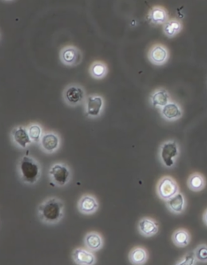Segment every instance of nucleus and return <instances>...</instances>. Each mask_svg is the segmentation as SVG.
I'll return each instance as SVG.
<instances>
[{
    "label": "nucleus",
    "instance_id": "nucleus-17",
    "mask_svg": "<svg viewBox=\"0 0 207 265\" xmlns=\"http://www.w3.org/2000/svg\"><path fill=\"white\" fill-rule=\"evenodd\" d=\"M138 228L141 235L150 237L158 233L159 225L152 219L143 218L138 222Z\"/></svg>",
    "mask_w": 207,
    "mask_h": 265
},
{
    "label": "nucleus",
    "instance_id": "nucleus-25",
    "mask_svg": "<svg viewBox=\"0 0 207 265\" xmlns=\"http://www.w3.org/2000/svg\"><path fill=\"white\" fill-rule=\"evenodd\" d=\"M27 129H28L29 137H30L33 142L35 144L40 142L41 137L44 134L42 126L37 123H32L27 127Z\"/></svg>",
    "mask_w": 207,
    "mask_h": 265
},
{
    "label": "nucleus",
    "instance_id": "nucleus-10",
    "mask_svg": "<svg viewBox=\"0 0 207 265\" xmlns=\"http://www.w3.org/2000/svg\"><path fill=\"white\" fill-rule=\"evenodd\" d=\"M10 137L13 145L19 149H27L33 143L29 137L27 127L23 125L13 127V130L11 131Z\"/></svg>",
    "mask_w": 207,
    "mask_h": 265
},
{
    "label": "nucleus",
    "instance_id": "nucleus-15",
    "mask_svg": "<svg viewBox=\"0 0 207 265\" xmlns=\"http://www.w3.org/2000/svg\"><path fill=\"white\" fill-rule=\"evenodd\" d=\"M98 208H99V203L92 195H83V197L79 199L78 203V209L84 215H92L97 211Z\"/></svg>",
    "mask_w": 207,
    "mask_h": 265
},
{
    "label": "nucleus",
    "instance_id": "nucleus-16",
    "mask_svg": "<svg viewBox=\"0 0 207 265\" xmlns=\"http://www.w3.org/2000/svg\"><path fill=\"white\" fill-rule=\"evenodd\" d=\"M166 206L167 208L174 215H181L184 213L186 208V200H185V195L179 192L173 197H171L168 201H166Z\"/></svg>",
    "mask_w": 207,
    "mask_h": 265
},
{
    "label": "nucleus",
    "instance_id": "nucleus-3",
    "mask_svg": "<svg viewBox=\"0 0 207 265\" xmlns=\"http://www.w3.org/2000/svg\"><path fill=\"white\" fill-rule=\"evenodd\" d=\"M63 99L64 103L69 107H75L80 106L87 99L85 89L83 88L81 85L77 83L67 85L63 90Z\"/></svg>",
    "mask_w": 207,
    "mask_h": 265
},
{
    "label": "nucleus",
    "instance_id": "nucleus-4",
    "mask_svg": "<svg viewBox=\"0 0 207 265\" xmlns=\"http://www.w3.org/2000/svg\"><path fill=\"white\" fill-rule=\"evenodd\" d=\"M180 155V149L177 141L170 140L163 143L160 148V158L167 168L174 166Z\"/></svg>",
    "mask_w": 207,
    "mask_h": 265
},
{
    "label": "nucleus",
    "instance_id": "nucleus-1",
    "mask_svg": "<svg viewBox=\"0 0 207 265\" xmlns=\"http://www.w3.org/2000/svg\"><path fill=\"white\" fill-rule=\"evenodd\" d=\"M37 212L39 218L43 223L56 224L61 221L64 216L65 206L61 199L51 197L45 199L40 204Z\"/></svg>",
    "mask_w": 207,
    "mask_h": 265
},
{
    "label": "nucleus",
    "instance_id": "nucleus-27",
    "mask_svg": "<svg viewBox=\"0 0 207 265\" xmlns=\"http://www.w3.org/2000/svg\"><path fill=\"white\" fill-rule=\"evenodd\" d=\"M197 263L195 257L194 251H189L183 256L181 260L177 262V265H194Z\"/></svg>",
    "mask_w": 207,
    "mask_h": 265
},
{
    "label": "nucleus",
    "instance_id": "nucleus-29",
    "mask_svg": "<svg viewBox=\"0 0 207 265\" xmlns=\"http://www.w3.org/2000/svg\"><path fill=\"white\" fill-rule=\"evenodd\" d=\"M5 1H8V2H10V1H13V0H5Z\"/></svg>",
    "mask_w": 207,
    "mask_h": 265
},
{
    "label": "nucleus",
    "instance_id": "nucleus-19",
    "mask_svg": "<svg viewBox=\"0 0 207 265\" xmlns=\"http://www.w3.org/2000/svg\"><path fill=\"white\" fill-rule=\"evenodd\" d=\"M90 76L95 80H101L105 79L109 74L108 64H106L103 60H95L90 64L89 69Z\"/></svg>",
    "mask_w": 207,
    "mask_h": 265
},
{
    "label": "nucleus",
    "instance_id": "nucleus-9",
    "mask_svg": "<svg viewBox=\"0 0 207 265\" xmlns=\"http://www.w3.org/2000/svg\"><path fill=\"white\" fill-rule=\"evenodd\" d=\"M179 185L174 178L165 176L159 181L157 185V193L159 197L165 202L179 193Z\"/></svg>",
    "mask_w": 207,
    "mask_h": 265
},
{
    "label": "nucleus",
    "instance_id": "nucleus-24",
    "mask_svg": "<svg viewBox=\"0 0 207 265\" xmlns=\"http://www.w3.org/2000/svg\"><path fill=\"white\" fill-rule=\"evenodd\" d=\"M147 257L148 255L146 250L141 247H134L129 255V259L133 264H143L147 260Z\"/></svg>",
    "mask_w": 207,
    "mask_h": 265
},
{
    "label": "nucleus",
    "instance_id": "nucleus-8",
    "mask_svg": "<svg viewBox=\"0 0 207 265\" xmlns=\"http://www.w3.org/2000/svg\"><path fill=\"white\" fill-rule=\"evenodd\" d=\"M49 176L51 181L58 186H64L71 178V172L69 167L63 163H57L50 167Z\"/></svg>",
    "mask_w": 207,
    "mask_h": 265
},
{
    "label": "nucleus",
    "instance_id": "nucleus-14",
    "mask_svg": "<svg viewBox=\"0 0 207 265\" xmlns=\"http://www.w3.org/2000/svg\"><path fill=\"white\" fill-rule=\"evenodd\" d=\"M171 101L170 94L165 88L156 89L150 96V103L154 108H162Z\"/></svg>",
    "mask_w": 207,
    "mask_h": 265
},
{
    "label": "nucleus",
    "instance_id": "nucleus-2",
    "mask_svg": "<svg viewBox=\"0 0 207 265\" xmlns=\"http://www.w3.org/2000/svg\"><path fill=\"white\" fill-rule=\"evenodd\" d=\"M18 171L21 181L26 184L33 185L41 177V165L36 159L29 155H25L20 159Z\"/></svg>",
    "mask_w": 207,
    "mask_h": 265
},
{
    "label": "nucleus",
    "instance_id": "nucleus-23",
    "mask_svg": "<svg viewBox=\"0 0 207 265\" xmlns=\"http://www.w3.org/2000/svg\"><path fill=\"white\" fill-rule=\"evenodd\" d=\"M172 240L177 247H185L190 243V235L186 229L181 228L174 231L172 236Z\"/></svg>",
    "mask_w": 207,
    "mask_h": 265
},
{
    "label": "nucleus",
    "instance_id": "nucleus-11",
    "mask_svg": "<svg viewBox=\"0 0 207 265\" xmlns=\"http://www.w3.org/2000/svg\"><path fill=\"white\" fill-rule=\"evenodd\" d=\"M41 150L45 153L51 154L59 150L61 145V137L57 132L52 131H45L39 142Z\"/></svg>",
    "mask_w": 207,
    "mask_h": 265
},
{
    "label": "nucleus",
    "instance_id": "nucleus-5",
    "mask_svg": "<svg viewBox=\"0 0 207 265\" xmlns=\"http://www.w3.org/2000/svg\"><path fill=\"white\" fill-rule=\"evenodd\" d=\"M83 52L73 44H68L61 48L59 59L62 64L67 67H78L83 61Z\"/></svg>",
    "mask_w": 207,
    "mask_h": 265
},
{
    "label": "nucleus",
    "instance_id": "nucleus-28",
    "mask_svg": "<svg viewBox=\"0 0 207 265\" xmlns=\"http://www.w3.org/2000/svg\"><path fill=\"white\" fill-rule=\"evenodd\" d=\"M202 221L204 224L207 227V209L205 210V212L203 214Z\"/></svg>",
    "mask_w": 207,
    "mask_h": 265
},
{
    "label": "nucleus",
    "instance_id": "nucleus-12",
    "mask_svg": "<svg viewBox=\"0 0 207 265\" xmlns=\"http://www.w3.org/2000/svg\"><path fill=\"white\" fill-rule=\"evenodd\" d=\"M161 115L165 120L174 122L182 118V108L177 102L170 101L168 104L161 109Z\"/></svg>",
    "mask_w": 207,
    "mask_h": 265
},
{
    "label": "nucleus",
    "instance_id": "nucleus-21",
    "mask_svg": "<svg viewBox=\"0 0 207 265\" xmlns=\"http://www.w3.org/2000/svg\"><path fill=\"white\" fill-rule=\"evenodd\" d=\"M187 185L189 189L193 192H200L205 189L206 181L205 177H203L201 173H194L189 176Z\"/></svg>",
    "mask_w": 207,
    "mask_h": 265
},
{
    "label": "nucleus",
    "instance_id": "nucleus-22",
    "mask_svg": "<svg viewBox=\"0 0 207 265\" xmlns=\"http://www.w3.org/2000/svg\"><path fill=\"white\" fill-rule=\"evenodd\" d=\"M84 242H85L86 247L90 251H98L103 247V239H102L101 235L94 231L86 235Z\"/></svg>",
    "mask_w": 207,
    "mask_h": 265
},
{
    "label": "nucleus",
    "instance_id": "nucleus-6",
    "mask_svg": "<svg viewBox=\"0 0 207 265\" xmlns=\"http://www.w3.org/2000/svg\"><path fill=\"white\" fill-rule=\"evenodd\" d=\"M105 103L106 101L101 95L94 94L87 96L84 102V111L87 118L95 119L101 116L105 109Z\"/></svg>",
    "mask_w": 207,
    "mask_h": 265
},
{
    "label": "nucleus",
    "instance_id": "nucleus-7",
    "mask_svg": "<svg viewBox=\"0 0 207 265\" xmlns=\"http://www.w3.org/2000/svg\"><path fill=\"white\" fill-rule=\"evenodd\" d=\"M170 52L169 48L161 43L152 44L147 52V59L156 67L165 65L169 60Z\"/></svg>",
    "mask_w": 207,
    "mask_h": 265
},
{
    "label": "nucleus",
    "instance_id": "nucleus-20",
    "mask_svg": "<svg viewBox=\"0 0 207 265\" xmlns=\"http://www.w3.org/2000/svg\"><path fill=\"white\" fill-rule=\"evenodd\" d=\"M182 23L181 20H177V19H169L163 25V32L169 38H173L177 36L182 31Z\"/></svg>",
    "mask_w": 207,
    "mask_h": 265
},
{
    "label": "nucleus",
    "instance_id": "nucleus-26",
    "mask_svg": "<svg viewBox=\"0 0 207 265\" xmlns=\"http://www.w3.org/2000/svg\"><path fill=\"white\" fill-rule=\"evenodd\" d=\"M195 257L197 263H207V244L201 243L199 244L194 249Z\"/></svg>",
    "mask_w": 207,
    "mask_h": 265
},
{
    "label": "nucleus",
    "instance_id": "nucleus-18",
    "mask_svg": "<svg viewBox=\"0 0 207 265\" xmlns=\"http://www.w3.org/2000/svg\"><path fill=\"white\" fill-rule=\"evenodd\" d=\"M72 259L79 265H92L95 263L94 254L83 248H76L72 253Z\"/></svg>",
    "mask_w": 207,
    "mask_h": 265
},
{
    "label": "nucleus",
    "instance_id": "nucleus-13",
    "mask_svg": "<svg viewBox=\"0 0 207 265\" xmlns=\"http://www.w3.org/2000/svg\"><path fill=\"white\" fill-rule=\"evenodd\" d=\"M147 19L153 25H164L169 20L168 11L162 6H154L147 13Z\"/></svg>",
    "mask_w": 207,
    "mask_h": 265
}]
</instances>
